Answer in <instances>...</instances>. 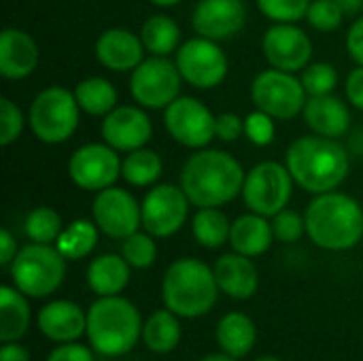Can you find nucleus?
<instances>
[{"instance_id": "obj_26", "label": "nucleus", "mask_w": 363, "mask_h": 361, "mask_svg": "<svg viewBox=\"0 0 363 361\" xmlns=\"http://www.w3.org/2000/svg\"><path fill=\"white\" fill-rule=\"evenodd\" d=\"M217 340L228 355L240 360L249 355L251 349L255 347L257 340L255 323L245 313H230L217 326Z\"/></svg>"}, {"instance_id": "obj_36", "label": "nucleus", "mask_w": 363, "mask_h": 361, "mask_svg": "<svg viewBox=\"0 0 363 361\" xmlns=\"http://www.w3.org/2000/svg\"><path fill=\"white\" fill-rule=\"evenodd\" d=\"M313 0H257V9L272 23H298L306 19Z\"/></svg>"}, {"instance_id": "obj_47", "label": "nucleus", "mask_w": 363, "mask_h": 361, "mask_svg": "<svg viewBox=\"0 0 363 361\" xmlns=\"http://www.w3.org/2000/svg\"><path fill=\"white\" fill-rule=\"evenodd\" d=\"M0 361H30V355L17 343H4L0 349Z\"/></svg>"}, {"instance_id": "obj_37", "label": "nucleus", "mask_w": 363, "mask_h": 361, "mask_svg": "<svg viewBox=\"0 0 363 361\" xmlns=\"http://www.w3.org/2000/svg\"><path fill=\"white\" fill-rule=\"evenodd\" d=\"M300 79L308 96H325L334 94L338 85V70L328 62H315L302 70Z\"/></svg>"}, {"instance_id": "obj_31", "label": "nucleus", "mask_w": 363, "mask_h": 361, "mask_svg": "<svg viewBox=\"0 0 363 361\" xmlns=\"http://www.w3.org/2000/svg\"><path fill=\"white\" fill-rule=\"evenodd\" d=\"M191 232L198 245L206 249H219L230 240L232 223L228 221L225 213L217 206L198 209V213L191 219Z\"/></svg>"}, {"instance_id": "obj_29", "label": "nucleus", "mask_w": 363, "mask_h": 361, "mask_svg": "<svg viewBox=\"0 0 363 361\" xmlns=\"http://www.w3.org/2000/svg\"><path fill=\"white\" fill-rule=\"evenodd\" d=\"M74 96H77L81 111L94 117H104L117 106V89L104 77L83 79L74 87Z\"/></svg>"}, {"instance_id": "obj_48", "label": "nucleus", "mask_w": 363, "mask_h": 361, "mask_svg": "<svg viewBox=\"0 0 363 361\" xmlns=\"http://www.w3.org/2000/svg\"><path fill=\"white\" fill-rule=\"evenodd\" d=\"M345 15H357L363 11V0H336Z\"/></svg>"}, {"instance_id": "obj_35", "label": "nucleus", "mask_w": 363, "mask_h": 361, "mask_svg": "<svg viewBox=\"0 0 363 361\" xmlns=\"http://www.w3.org/2000/svg\"><path fill=\"white\" fill-rule=\"evenodd\" d=\"M155 236H151L149 232H134L132 236L123 238L121 245V255L125 257V262L132 268L145 270L149 266H153L155 257H157V247H155Z\"/></svg>"}, {"instance_id": "obj_12", "label": "nucleus", "mask_w": 363, "mask_h": 361, "mask_svg": "<svg viewBox=\"0 0 363 361\" xmlns=\"http://www.w3.org/2000/svg\"><path fill=\"white\" fill-rule=\"evenodd\" d=\"M185 83L196 89H213L228 77L230 62L217 40L196 36L183 43L174 57Z\"/></svg>"}, {"instance_id": "obj_22", "label": "nucleus", "mask_w": 363, "mask_h": 361, "mask_svg": "<svg viewBox=\"0 0 363 361\" xmlns=\"http://www.w3.org/2000/svg\"><path fill=\"white\" fill-rule=\"evenodd\" d=\"M38 330L55 343H74L87 332V315L68 300H55L40 309Z\"/></svg>"}, {"instance_id": "obj_40", "label": "nucleus", "mask_w": 363, "mask_h": 361, "mask_svg": "<svg viewBox=\"0 0 363 361\" xmlns=\"http://www.w3.org/2000/svg\"><path fill=\"white\" fill-rule=\"evenodd\" d=\"M274 134H277L274 117H270L268 113L255 109L253 113L245 117V136L249 138L251 145L268 147L274 140Z\"/></svg>"}, {"instance_id": "obj_28", "label": "nucleus", "mask_w": 363, "mask_h": 361, "mask_svg": "<svg viewBox=\"0 0 363 361\" xmlns=\"http://www.w3.org/2000/svg\"><path fill=\"white\" fill-rule=\"evenodd\" d=\"M140 40L147 53L168 57L181 47V28L168 15H151L140 28Z\"/></svg>"}, {"instance_id": "obj_51", "label": "nucleus", "mask_w": 363, "mask_h": 361, "mask_svg": "<svg viewBox=\"0 0 363 361\" xmlns=\"http://www.w3.org/2000/svg\"><path fill=\"white\" fill-rule=\"evenodd\" d=\"M257 361H281V360H277V357H262V360H257Z\"/></svg>"}, {"instance_id": "obj_9", "label": "nucleus", "mask_w": 363, "mask_h": 361, "mask_svg": "<svg viewBox=\"0 0 363 361\" xmlns=\"http://www.w3.org/2000/svg\"><path fill=\"white\" fill-rule=\"evenodd\" d=\"M294 177L285 164L262 162L253 166L242 185V200L251 213L274 217L287 209L294 194Z\"/></svg>"}, {"instance_id": "obj_7", "label": "nucleus", "mask_w": 363, "mask_h": 361, "mask_svg": "<svg viewBox=\"0 0 363 361\" xmlns=\"http://www.w3.org/2000/svg\"><path fill=\"white\" fill-rule=\"evenodd\" d=\"M66 257L57 247L32 243L23 247L11 262V279L28 298H47L64 281Z\"/></svg>"}, {"instance_id": "obj_38", "label": "nucleus", "mask_w": 363, "mask_h": 361, "mask_svg": "<svg viewBox=\"0 0 363 361\" xmlns=\"http://www.w3.org/2000/svg\"><path fill=\"white\" fill-rule=\"evenodd\" d=\"M345 13L336 0H313L306 13V21L319 32H334L342 26Z\"/></svg>"}, {"instance_id": "obj_2", "label": "nucleus", "mask_w": 363, "mask_h": 361, "mask_svg": "<svg viewBox=\"0 0 363 361\" xmlns=\"http://www.w3.org/2000/svg\"><path fill=\"white\" fill-rule=\"evenodd\" d=\"M247 172L240 162L219 149H198L181 168V187L198 209L223 206L242 196Z\"/></svg>"}, {"instance_id": "obj_14", "label": "nucleus", "mask_w": 363, "mask_h": 361, "mask_svg": "<svg viewBox=\"0 0 363 361\" xmlns=\"http://www.w3.org/2000/svg\"><path fill=\"white\" fill-rule=\"evenodd\" d=\"M189 198L181 185H153L140 202L143 228L155 238H168L177 234L189 215Z\"/></svg>"}, {"instance_id": "obj_21", "label": "nucleus", "mask_w": 363, "mask_h": 361, "mask_svg": "<svg viewBox=\"0 0 363 361\" xmlns=\"http://www.w3.org/2000/svg\"><path fill=\"white\" fill-rule=\"evenodd\" d=\"M302 115H304L306 126L313 130V134L328 136V138L345 136L353 121L347 102L336 98L334 94L308 96Z\"/></svg>"}, {"instance_id": "obj_6", "label": "nucleus", "mask_w": 363, "mask_h": 361, "mask_svg": "<svg viewBox=\"0 0 363 361\" xmlns=\"http://www.w3.org/2000/svg\"><path fill=\"white\" fill-rule=\"evenodd\" d=\"M81 117V106L74 91H68L62 85L45 87L36 94L28 111V126L32 134L45 145L66 143Z\"/></svg>"}, {"instance_id": "obj_11", "label": "nucleus", "mask_w": 363, "mask_h": 361, "mask_svg": "<svg viewBox=\"0 0 363 361\" xmlns=\"http://www.w3.org/2000/svg\"><path fill=\"white\" fill-rule=\"evenodd\" d=\"M215 121L217 115L194 96H179L164 109V126L170 138L187 149H206L217 138Z\"/></svg>"}, {"instance_id": "obj_16", "label": "nucleus", "mask_w": 363, "mask_h": 361, "mask_svg": "<svg viewBox=\"0 0 363 361\" xmlns=\"http://www.w3.org/2000/svg\"><path fill=\"white\" fill-rule=\"evenodd\" d=\"M268 64L285 72H302L313 57V43L298 23H272L262 40Z\"/></svg>"}, {"instance_id": "obj_41", "label": "nucleus", "mask_w": 363, "mask_h": 361, "mask_svg": "<svg viewBox=\"0 0 363 361\" xmlns=\"http://www.w3.org/2000/svg\"><path fill=\"white\" fill-rule=\"evenodd\" d=\"M274 238L281 243H298L306 232V219L291 209H283L272 217Z\"/></svg>"}, {"instance_id": "obj_42", "label": "nucleus", "mask_w": 363, "mask_h": 361, "mask_svg": "<svg viewBox=\"0 0 363 361\" xmlns=\"http://www.w3.org/2000/svg\"><path fill=\"white\" fill-rule=\"evenodd\" d=\"M215 134L223 143H234L245 134V119L236 113H221L215 121Z\"/></svg>"}, {"instance_id": "obj_32", "label": "nucleus", "mask_w": 363, "mask_h": 361, "mask_svg": "<svg viewBox=\"0 0 363 361\" xmlns=\"http://www.w3.org/2000/svg\"><path fill=\"white\" fill-rule=\"evenodd\" d=\"M143 338H145V345L153 353L164 355V353L174 351L181 340V326H179L174 313L168 309L153 313L143 328Z\"/></svg>"}, {"instance_id": "obj_25", "label": "nucleus", "mask_w": 363, "mask_h": 361, "mask_svg": "<svg viewBox=\"0 0 363 361\" xmlns=\"http://www.w3.org/2000/svg\"><path fill=\"white\" fill-rule=\"evenodd\" d=\"M130 268L132 266L125 262L123 255H100L87 268V285L100 298L119 296L130 283Z\"/></svg>"}, {"instance_id": "obj_50", "label": "nucleus", "mask_w": 363, "mask_h": 361, "mask_svg": "<svg viewBox=\"0 0 363 361\" xmlns=\"http://www.w3.org/2000/svg\"><path fill=\"white\" fill-rule=\"evenodd\" d=\"M200 361H236V357H232V355H208V357H204V360Z\"/></svg>"}, {"instance_id": "obj_45", "label": "nucleus", "mask_w": 363, "mask_h": 361, "mask_svg": "<svg viewBox=\"0 0 363 361\" xmlns=\"http://www.w3.org/2000/svg\"><path fill=\"white\" fill-rule=\"evenodd\" d=\"M347 51L357 66H363V15L351 23L347 32Z\"/></svg>"}, {"instance_id": "obj_46", "label": "nucleus", "mask_w": 363, "mask_h": 361, "mask_svg": "<svg viewBox=\"0 0 363 361\" xmlns=\"http://www.w3.org/2000/svg\"><path fill=\"white\" fill-rule=\"evenodd\" d=\"M17 253V240L13 238V234L9 230H0V264L11 266Z\"/></svg>"}, {"instance_id": "obj_49", "label": "nucleus", "mask_w": 363, "mask_h": 361, "mask_svg": "<svg viewBox=\"0 0 363 361\" xmlns=\"http://www.w3.org/2000/svg\"><path fill=\"white\" fill-rule=\"evenodd\" d=\"M149 2H153L155 6H162V9H170V6H177V4H181L183 0H149Z\"/></svg>"}, {"instance_id": "obj_44", "label": "nucleus", "mask_w": 363, "mask_h": 361, "mask_svg": "<svg viewBox=\"0 0 363 361\" xmlns=\"http://www.w3.org/2000/svg\"><path fill=\"white\" fill-rule=\"evenodd\" d=\"M345 94L349 104H353L357 111H363V66H355L345 83Z\"/></svg>"}, {"instance_id": "obj_34", "label": "nucleus", "mask_w": 363, "mask_h": 361, "mask_svg": "<svg viewBox=\"0 0 363 361\" xmlns=\"http://www.w3.org/2000/svg\"><path fill=\"white\" fill-rule=\"evenodd\" d=\"M62 230V217L51 206H38L26 217V234L32 243L51 245L60 238Z\"/></svg>"}, {"instance_id": "obj_18", "label": "nucleus", "mask_w": 363, "mask_h": 361, "mask_svg": "<svg viewBox=\"0 0 363 361\" xmlns=\"http://www.w3.org/2000/svg\"><path fill=\"white\" fill-rule=\"evenodd\" d=\"M247 23V6L242 0H198L191 13V26L198 36L211 40L234 38Z\"/></svg>"}, {"instance_id": "obj_17", "label": "nucleus", "mask_w": 363, "mask_h": 361, "mask_svg": "<svg viewBox=\"0 0 363 361\" xmlns=\"http://www.w3.org/2000/svg\"><path fill=\"white\" fill-rule=\"evenodd\" d=\"M102 138L115 151L130 153L147 147L153 136V123L143 106L117 104L102 117Z\"/></svg>"}, {"instance_id": "obj_1", "label": "nucleus", "mask_w": 363, "mask_h": 361, "mask_svg": "<svg viewBox=\"0 0 363 361\" xmlns=\"http://www.w3.org/2000/svg\"><path fill=\"white\" fill-rule=\"evenodd\" d=\"M285 166L304 191L319 196L345 183L351 170V157L338 138L308 134L287 147Z\"/></svg>"}, {"instance_id": "obj_15", "label": "nucleus", "mask_w": 363, "mask_h": 361, "mask_svg": "<svg viewBox=\"0 0 363 361\" xmlns=\"http://www.w3.org/2000/svg\"><path fill=\"white\" fill-rule=\"evenodd\" d=\"M91 215L100 232L115 240H123L132 236L143 226L140 204L128 189H121L117 185L96 194L91 204Z\"/></svg>"}, {"instance_id": "obj_4", "label": "nucleus", "mask_w": 363, "mask_h": 361, "mask_svg": "<svg viewBox=\"0 0 363 361\" xmlns=\"http://www.w3.org/2000/svg\"><path fill=\"white\" fill-rule=\"evenodd\" d=\"M215 272L200 260L183 257L177 260L164 274L162 298L168 311L177 317H202L206 315L219 294Z\"/></svg>"}, {"instance_id": "obj_3", "label": "nucleus", "mask_w": 363, "mask_h": 361, "mask_svg": "<svg viewBox=\"0 0 363 361\" xmlns=\"http://www.w3.org/2000/svg\"><path fill=\"white\" fill-rule=\"evenodd\" d=\"M304 219L308 238L325 251H349L363 238V209L336 189L315 196Z\"/></svg>"}, {"instance_id": "obj_20", "label": "nucleus", "mask_w": 363, "mask_h": 361, "mask_svg": "<svg viewBox=\"0 0 363 361\" xmlns=\"http://www.w3.org/2000/svg\"><path fill=\"white\" fill-rule=\"evenodd\" d=\"M36 40L19 28H4L0 32V74L9 81L30 77L38 66Z\"/></svg>"}, {"instance_id": "obj_39", "label": "nucleus", "mask_w": 363, "mask_h": 361, "mask_svg": "<svg viewBox=\"0 0 363 361\" xmlns=\"http://www.w3.org/2000/svg\"><path fill=\"white\" fill-rule=\"evenodd\" d=\"M26 117L11 98H0V145L11 147L23 132Z\"/></svg>"}, {"instance_id": "obj_13", "label": "nucleus", "mask_w": 363, "mask_h": 361, "mask_svg": "<svg viewBox=\"0 0 363 361\" xmlns=\"http://www.w3.org/2000/svg\"><path fill=\"white\" fill-rule=\"evenodd\" d=\"M119 151H115L106 143H87L72 151L68 160V177L70 181L85 191H102L113 187L121 177Z\"/></svg>"}, {"instance_id": "obj_19", "label": "nucleus", "mask_w": 363, "mask_h": 361, "mask_svg": "<svg viewBox=\"0 0 363 361\" xmlns=\"http://www.w3.org/2000/svg\"><path fill=\"white\" fill-rule=\"evenodd\" d=\"M96 60L113 72H132L145 60V45L140 36L125 28H111L102 32L94 47Z\"/></svg>"}, {"instance_id": "obj_8", "label": "nucleus", "mask_w": 363, "mask_h": 361, "mask_svg": "<svg viewBox=\"0 0 363 361\" xmlns=\"http://www.w3.org/2000/svg\"><path fill=\"white\" fill-rule=\"evenodd\" d=\"M181 85L177 62L164 55L145 57L130 74V94L143 109L164 111L181 96Z\"/></svg>"}, {"instance_id": "obj_30", "label": "nucleus", "mask_w": 363, "mask_h": 361, "mask_svg": "<svg viewBox=\"0 0 363 361\" xmlns=\"http://www.w3.org/2000/svg\"><path fill=\"white\" fill-rule=\"evenodd\" d=\"M162 172H164V162L160 153L145 147L130 151L121 162V177L132 187H151L160 181Z\"/></svg>"}, {"instance_id": "obj_33", "label": "nucleus", "mask_w": 363, "mask_h": 361, "mask_svg": "<svg viewBox=\"0 0 363 361\" xmlns=\"http://www.w3.org/2000/svg\"><path fill=\"white\" fill-rule=\"evenodd\" d=\"M98 234L100 228L96 223L87 219H74L72 223H68V228L62 230L60 238L55 240V247L66 260H81L96 249Z\"/></svg>"}, {"instance_id": "obj_5", "label": "nucleus", "mask_w": 363, "mask_h": 361, "mask_svg": "<svg viewBox=\"0 0 363 361\" xmlns=\"http://www.w3.org/2000/svg\"><path fill=\"white\" fill-rule=\"evenodd\" d=\"M143 323L138 309L119 296H106L91 304L87 311V338L100 355H125L136 343Z\"/></svg>"}, {"instance_id": "obj_24", "label": "nucleus", "mask_w": 363, "mask_h": 361, "mask_svg": "<svg viewBox=\"0 0 363 361\" xmlns=\"http://www.w3.org/2000/svg\"><path fill=\"white\" fill-rule=\"evenodd\" d=\"M272 238H274L272 223L264 215L247 213L232 221L230 245L240 255H247V257L264 255L270 249Z\"/></svg>"}, {"instance_id": "obj_23", "label": "nucleus", "mask_w": 363, "mask_h": 361, "mask_svg": "<svg viewBox=\"0 0 363 361\" xmlns=\"http://www.w3.org/2000/svg\"><path fill=\"white\" fill-rule=\"evenodd\" d=\"M215 279L219 289L234 300H249L259 285V274L251 257L240 253H225L215 262Z\"/></svg>"}, {"instance_id": "obj_27", "label": "nucleus", "mask_w": 363, "mask_h": 361, "mask_svg": "<svg viewBox=\"0 0 363 361\" xmlns=\"http://www.w3.org/2000/svg\"><path fill=\"white\" fill-rule=\"evenodd\" d=\"M30 326V306L17 287L0 289V340L17 343Z\"/></svg>"}, {"instance_id": "obj_10", "label": "nucleus", "mask_w": 363, "mask_h": 361, "mask_svg": "<svg viewBox=\"0 0 363 361\" xmlns=\"http://www.w3.org/2000/svg\"><path fill=\"white\" fill-rule=\"evenodd\" d=\"M251 100L255 109L268 113L274 119H294L304 111L308 94L302 79L294 72L268 68L262 70L251 83Z\"/></svg>"}, {"instance_id": "obj_43", "label": "nucleus", "mask_w": 363, "mask_h": 361, "mask_svg": "<svg viewBox=\"0 0 363 361\" xmlns=\"http://www.w3.org/2000/svg\"><path fill=\"white\" fill-rule=\"evenodd\" d=\"M47 361H94V355L87 347L74 345V343H64L62 347L53 349Z\"/></svg>"}]
</instances>
